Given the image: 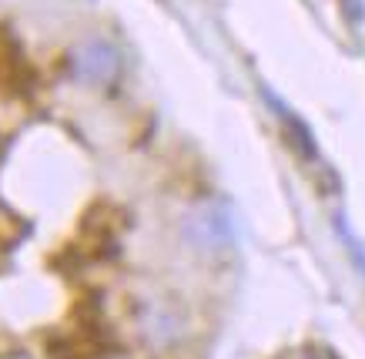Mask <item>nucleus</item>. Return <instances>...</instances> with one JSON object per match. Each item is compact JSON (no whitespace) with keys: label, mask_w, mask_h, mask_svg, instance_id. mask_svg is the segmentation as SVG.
I'll return each mask as SVG.
<instances>
[{"label":"nucleus","mask_w":365,"mask_h":359,"mask_svg":"<svg viewBox=\"0 0 365 359\" xmlns=\"http://www.w3.org/2000/svg\"><path fill=\"white\" fill-rule=\"evenodd\" d=\"M232 218L218 205H201L198 212H191L188 222H185V238L198 252H218V248L232 246Z\"/></svg>","instance_id":"1"},{"label":"nucleus","mask_w":365,"mask_h":359,"mask_svg":"<svg viewBox=\"0 0 365 359\" xmlns=\"http://www.w3.org/2000/svg\"><path fill=\"white\" fill-rule=\"evenodd\" d=\"M74 78L84 81V84H111L121 71V57L108 41H84V44L74 51Z\"/></svg>","instance_id":"2"},{"label":"nucleus","mask_w":365,"mask_h":359,"mask_svg":"<svg viewBox=\"0 0 365 359\" xmlns=\"http://www.w3.org/2000/svg\"><path fill=\"white\" fill-rule=\"evenodd\" d=\"M118 232H121V215L118 208L108 202L91 205L84 212V222H81V242L88 246V252L94 256H104L118 246Z\"/></svg>","instance_id":"3"},{"label":"nucleus","mask_w":365,"mask_h":359,"mask_svg":"<svg viewBox=\"0 0 365 359\" xmlns=\"http://www.w3.org/2000/svg\"><path fill=\"white\" fill-rule=\"evenodd\" d=\"M21 71H24L21 51H17V44H14L11 37L0 31V84H14Z\"/></svg>","instance_id":"4"},{"label":"nucleus","mask_w":365,"mask_h":359,"mask_svg":"<svg viewBox=\"0 0 365 359\" xmlns=\"http://www.w3.org/2000/svg\"><path fill=\"white\" fill-rule=\"evenodd\" d=\"M282 359H335V356L325 353V349H299V353H285Z\"/></svg>","instance_id":"5"}]
</instances>
